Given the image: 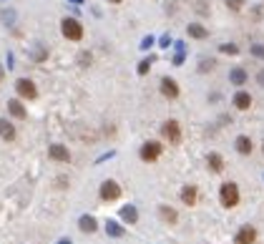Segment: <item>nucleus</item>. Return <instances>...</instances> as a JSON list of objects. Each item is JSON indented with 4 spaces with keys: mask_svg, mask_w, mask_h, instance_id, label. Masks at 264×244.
Masks as SVG:
<instances>
[{
    "mask_svg": "<svg viewBox=\"0 0 264 244\" xmlns=\"http://www.w3.org/2000/svg\"><path fill=\"white\" fill-rule=\"evenodd\" d=\"M219 199H222L224 209H234L239 204V186L234 182H224L222 189H219Z\"/></svg>",
    "mask_w": 264,
    "mask_h": 244,
    "instance_id": "f257e3e1",
    "label": "nucleus"
},
{
    "mask_svg": "<svg viewBox=\"0 0 264 244\" xmlns=\"http://www.w3.org/2000/svg\"><path fill=\"white\" fill-rule=\"evenodd\" d=\"M60 30H63V35L68 40H81L83 38V26L78 23L76 18H63L60 20Z\"/></svg>",
    "mask_w": 264,
    "mask_h": 244,
    "instance_id": "f03ea898",
    "label": "nucleus"
},
{
    "mask_svg": "<svg viewBox=\"0 0 264 244\" xmlns=\"http://www.w3.org/2000/svg\"><path fill=\"white\" fill-rule=\"evenodd\" d=\"M161 136H164V141H169V144H179L181 141V126H179V121H164L161 123Z\"/></svg>",
    "mask_w": 264,
    "mask_h": 244,
    "instance_id": "7ed1b4c3",
    "label": "nucleus"
},
{
    "mask_svg": "<svg viewBox=\"0 0 264 244\" xmlns=\"http://www.w3.org/2000/svg\"><path fill=\"white\" fill-rule=\"evenodd\" d=\"M15 93H18L20 98L33 101V98L38 96V88H35V83L28 81V78H18V81H15Z\"/></svg>",
    "mask_w": 264,
    "mask_h": 244,
    "instance_id": "20e7f679",
    "label": "nucleus"
},
{
    "mask_svg": "<svg viewBox=\"0 0 264 244\" xmlns=\"http://www.w3.org/2000/svg\"><path fill=\"white\" fill-rule=\"evenodd\" d=\"M118 196H121V186L114 179H106L101 184V199H103V202H116Z\"/></svg>",
    "mask_w": 264,
    "mask_h": 244,
    "instance_id": "39448f33",
    "label": "nucleus"
},
{
    "mask_svg": "<svg viewBox=\"0 0 264 244\" xmlns=\"http://www.w3.org/2000/svg\"><path fill=\"white\" fill-rule=\"evenodd\" d=\"M161 144L159 141H146L144 146H141V159L144 161H156L159 156H161Z\"/></svg>",
    "mask_w": 264,
    "mask_h": 244,
    "instance_id": "423d86ee",
    "label": "nucleus"
},
{
    "mask_svg": "<svg viewBox=\"0 0 264 244\" xmlns=\"http://www.w3.org/2000/svg\"><path fill=\"white\" fill-rule=\"evenodd\" d=\"M234 242H236V244H254V242H257V229H254L252 224H244V227L236 232Z\"/></svg>",
    "mask_w": 264,
    "mask_h": 244,
    "instance_id": "0eeeda50",
    "label": "nucleus"
},
{
    "mask_svg": "<svg viewBox=\"0 0 264 244\" xmlns=\"http://www.w3.org/2000/svg\"><path fill=\"white\" fill-rule=\"evenodd\" d=\"M159 86H161V93H164L166 98H179V83H176L174 78H169V76H164Z\"/></svg>",
    "mask_w": 264,
    "mask_h": 244,
    "instance_id": "6e6552de",
    "label": "nucleus"
},
{
    "mask_svg": "<svg viewBox=\"0 0 264 244\" xmlns=\"http://www.w3.org/2000/svg\"><path fill=\"white\" fill-rule=\"evenodd\" d=\"M48 153H51L53 161H71V151L65 149L63 144H53V146L48 149Z\"/></svg>",
    "mask_w": 264,
    "mask_h": 244,
    "instance_id": "1a4fd4ad",
    "label": "nucleus"
},
{
    "mask_svg": "<svg viewBox=\"0 0 264 244\" xmlns=\"http://www.w3.org/2000/svg\"><path fill=\"white\" fill-rule=\"evenodd\" d=\"M234 108L249 111V108H252V96H249L247 91H236V93H234Z\"/></svg>",
    "mask_w": 264,
    "mask_h": 244,
    "instance_id": "9d476101",
    "label": "nucleus"
},
{
    "mask_svg": "<svg viewBox=\"0 0 264 244\" xmlns=\"http://www.w3.org/2000/svg\"><path fill=\"white\" fill-rule=\"evenodd\" d=\"M8 111H10V116H15V119H26V116H28L26 106L20 103L18 98H10V101H8Z\"/></svg>",
    "mask_w": 264,
    "mask_h": 244,
    "instance_id": "9b49d317",
    "label": "nucleus"
},
{
    "mask_svg": "<svg viewBox=\"0 0 264 244\" xmlns=\"http://www.w3.org/2000/svg\"><path fill=\"white\" fill-rule=\"evenodd\" d=\"M234 146H236V151L241 153V156H249V153L254 151V144H252V139H249V136H239Z\"/></svg>",
    "mask_w": 264,
    "mask_h": 244,
    "instance_id": "f8f14e48",
    "label": "nucleus"
},
{
    "mask_svg": "<svg viewBox=\"0 0 264 244\" xmlns=\"http://www.w3.org/2000/svg\"><path fill=\"white\" fill-rule=\"evenodd\" d=\"M0 139H5V141L15 139V126L8 119H0Z\"/></svg>",
    "mask_w": 264,
    "mask_h": 244,
    "instance_id": "ddd939ff",
    "label": "nucleus"
},
{
    "mask_svg": "<svg viewBox=\"0 0 264 244\" xmlns=\"http://www.w3.org/2000/svg\"><path fill=\"white\" fill-rule=\"evenodd\" d=\"M206 164H209V169H211L214 174H222V171H224V159H222V153H209Z\"/></svg>",
    "mask_w": 264,
    "mask_h": 244,
    "instance_id": "4468645a",
    "label": "nucleus"
},
{
    "mask_svg": "<svg viewBox=\"0 0 264 244\" xmlns=\"http://www.w3.org/2000/svg\"><path fill=\"white\" fill-rule=\"evenodd\" d=\"M78 227H81V232H86V234H93L98 224H96V219H93V216H88V214H86V216H81Z\"/></svg>",
    "mask_w": 264,
    "mask_h": 244,
    "instance_id": "2eb2a0df",
    "label": "nucleus"
},
{
    "mask_svg": "<svg viewBox=\"0 0 264 244\" xmlns=\"http://www.w3.org/2000/svg\"><path fill=\"white\" fill-rule=\"evenodd\" d=\"M181 202L186 207H194L196 204V186H184L181 189Z\"/></svg>",
    "mask_w": 264,
    "mask_h": 244,
    "instance_id": "dca6fc26",
    "label": "nucleus"
},
{
    "mask_svg": "<svg viewBox=\"0 0 264 244\" xmlns=\"http://www.w3.org/2000/svg\"><path fill=\"white\" fill-rule=\"evenodd\" d=\"M186 33L191 35V38H196V40H204L209 33H206V28L204 26H199V23H191L189 28H186Z\"/></svg>",
    "mask_w": 264,
    "mask_h": 244,
    "instance_id": "f3484780",
    "label": "nucleus"
},
{
    "mask_svg": "<svg viewBox=\"0 0 264 244\" xmlns=\"http://www.w3.org/2000/svg\"><path fill=\"white\" fill-rule=\"evenodd\" d=\"M229 81H232L234 86H244V83H247V71H244V68H234V71L229 73Z\"/></svg>",
    "mask_w": 264,
    "mask_h": 244,
    "instance_id": "a211bd4d",
    "label": "nucleus"
},
{
    "mask_svg": "<svg viewBox=\"0 0 264 244\" xmlns=\"http://www.w3.org/2000/svg\"><path fill=\"white\" fill-rule=\"evenodd\" d=\"M159 214H161L164 221H169V224H176V221H179V214H176L171 207H159Z\"/></svg>",
    "mask_w": 264,
    "mask_h": 244,
    "instance_id": "6ab92c4d",
    "label": "nucleus"
},
{
    "mask_svg": "<svg viewBox=\"0 0 264 244\" xmlns=\"http://www.w3.org/2000/svg\"><path fill=\"white\" fill-rule=\"evenodd\" d=\"M121 219L128 221V224H136V221H139V212H136L134 207H123V209H121Z\"/></svg>",
    "mask_w": 264,
    "mask_h": 244,
    "instance_id": "aec40b11",
    "label": "nucleus"
},
{
    "mask_svg": "<svg viewBox=\"0 0 264 244\" xmlns=\"http://www.w3.org/2000/svg\"><path fill=\"white\" fill-rule=\"evenodd\" d=\"M106 232L111 237H123V229L116 224V221H106Z\"/></svg>",
    "mask_w": 264,
    "mask_h": 244,
    "instance_id": "412c9836",
    "label": "nucleus"
},
{
    "mask_svg": "<svg viewBox=\"0 0 264 244\" xmlns=\"http://www.w3.org/2000/svg\"><path fill=\"white\" fill-rule=\"evenodd\" d=\"M219 51H222V53H229V56H236V53H239V48L234 46V43H222V46H219Z\"/></svg>",
    "mask_w": 264,
    "mask_h": 244,
    "instance_id": "4be33fe9",
    "label": "nucleus"
},
{
    "mask_svg": "<svg viewBox=\"0 0 264 244\" xmlns=\"http://www.w3.org/2000/svg\"><path fill=\"white\" fill-rule=\"evenodd\" d=\"M224 3H227V8L234 10V13H239L241 8H244V0H224Z\"/></svg>",
    "mask_w": 264,
    "mask_h": 244,
    "instance_id": "5701e85b",
    "label": "nucleus"
},
{
    "mask_svg": "<svg viewBox=\"0 0 264 244\" xmlns=\"http://www.w3.org/2000/svg\"><path fill=\"white\" fill-rule=\"evenodd\" d=\"M151 71V61H141L139 63V76H146Z\"/></svg>",
    "mask_w": 264,
    "mask_h": 244,
    "instance_id": "b1692460",
    "label": "nucleus"
},
{
    "mask_svg": "<svg viewBox=\"0 0 264 244\" xmlns=\"http://www.w3.org/2000/svg\"><path fill=\"white\" fill-rule=\"evenodd\" d=\"M252 53H254L257 58H264V46H252Z\"/></svg>",
    "mask_w": 264,
    "mask_h": 244,
    "instance_id": "393cba45",
    "label": "nucleus"
},
{
    "mask_svg": "<svg viewBox=\"0 0 264 244\" xmlns=\"http://www.w3.org/2000/svg\"><path fill=\"white\" fill-rule=\"evenodd\" d=\"M214 68V61H204L202 63V71H211Z\"/></svg>",
    "mask_w": 264,
    "mask_h": 244,
    "instance_id": "a878e982",
    "label": "nucleus"
},
{
    "mask_svg": "<svg viewBox=\"0 0 264 244\" xmlns=\"http://www.w3.org/2000/svg\"><path fill=\"white\" fill-rule=\"evenodd\" d=\"M259 83H262V86H264V71H262V73H259Z\"/></svg>",
    "mask_w": 264,
    "mask_h": 244,
    "instance_id": "bb28decb",
    "label": "nucleus"
},
{
    "mask_svg": "<svg viewBox=\"0 0 264 244\" xmlns=\"http://www.w3.org/2000/svg\"><path fill=\"white\" fill-rule=\"evenodd\" d=\"M108 3H123V0H108Z\"/></svg>",
    "mask_w": 264,
    "mask_h": 244,
    "instance_id": "cd10ccee",
    "label": "nucleus"
},
{
    "mask_svg": "<svg viewBox=\"0 0 264 244\" xmlns=\"http://www.w3.org/2000/svg\"><path fill=\"white\" fill-rule=\"evenodd\" d=\"M0 81H3V68H0Z\"/></svg>",
    "mask_w": 264,
    "mask_h": 244,
    "instance_id": "c85d7f7f",
    "label": "nucleus"
},
{
    "mask_svg": "<svg viewBox=\"0 0 264 244\" xmlns=\"http://www.w3.org/2000/svg\"><path fill=\"white\" fill-rule=\"evenodd\" d=\"M76 3H81V0H76Z\"/></svg>",
    "mask_w": 264,
    "mask_h": 244,
    "instance_id": "c756f323",
    "label": "nucleus"
},
{
    "mask_svg": "<svg viewBox=\"0 0 264 244\" xmlns=\"http://www.w3.org/2000/svg\"><path fill=\"white\" fill-rule=\"evenodd\" d=\"M262 149H264V144H262Z\"/></svg>",
    "mask_w": 264,
    "mask_h": 244,
    "instance_id": "7c9ffc66",
    "label": "nucleus"
}]
</instances>
